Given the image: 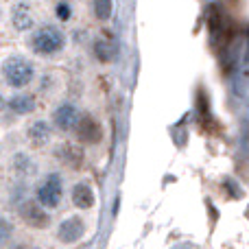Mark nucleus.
<instances>
[{"mask_svg":"<svg viewBox=\"0 0 249 249\" xmlns=\"http://www.w3.org/2000/svg\"><path fill=\"white\" fill-rule=\"evenodd\" d=\"M64 33L57 26H42L31 37V46L37 55H55L64 48Z\"/></svg>","mask_w":249,"mask_h":249,"instance_id":"nucleus-1","label":"nucleus"},{"mask_svg":"<svg viewBox=\"0 0 249 249\" xmlns=\"http://www.w3.org/2000/svg\"><path fill=\"white\" fill-rule=\"evenodd\" d=\"M33 64L26 61L24 57H9L2 64V77L7 79L9 86L24 88L33 81Z\"/></svg>","mask_w":249,"mask_h":249,"instance_id":"nucleus-2","label":"nucleus"},{"mask_svg":"<svg viewBox=\"0 0 249 249\" xmlns=\"http://www.w3.org/2000/svg\"><path fill=\"white\" fill-rule=\"evenodd\" d=\"M64 195V186H61V177L57 173H51L46 179L39 184L37 188V203L46 208H57Z\"/></svg>","mask_w":249,"mask_h":249,"instance_id":"nucleus-3","label":"nucleus"},{"mask_svg":"<svg viewBox=\"0 0 249 249\" xmlns=\"http://www.w3.org/2000/svg\"><path fill=\"white\" fill-rule=\"evenodd\" d=\"M20 216H22V221H24L29 228H35V230H44V228H48V223H51L48 212L35 201L22 203L20 206Z\"/></svg>","mask_w":249,"mask_h":249,"instance_id":"nucleus-4","label":"nucleus"},{"mask_svg":"<svg viewBox=\"0 0 249 249\" xmlns=\"http://www.w3.org/2000/svg\"><path fill=\"white\" fill-rule=\"evenodd\" d=\"M77 136L81 142H86V144H96V142L101 140V124L94 121V118L90 116V114H83V116H79L77 121Z\"/></svg>","mask_w":249,"mask_h":249,"instance_id":"nucleus-5","label":"nucleus"},{"mask_svg":"<svg viewBox=\"0 0 249 249\" xmlns=\"http://www.w3.org/2000/svg\"><path fill=\"white\" fill-rule=\"evenodd\" d=\"M53 121H55V124L61 129V131H68V129H72L74 124H77L79 112H77V107H74L72 103H64V105H59V107L55 109Z\"/></svg>","mask_w":249,"mask_h":249,"instance_id":"nucleus-6","label":"nucleus"},{"mask_svg":"<svg viewBox=\"0 0 249 249\" xmlns=\"http://www.w3.org/2000/svg\"><path fill=\"white\" fill-rule=\"evenodd\" d=\"M83 234V221L79 216H70L57 230V236H59L61 243H77Z\"/></svg>","mask_w":249,"mask_h":249,"instance_id":"nucleus-7","label":"nucleus"},{"mask_svg":"<svg viewBox=\"0 0 249 249\" xmlns=\"http://www.w3.org/2000/svg\"><path fill=\"white\" fill-rule=\"evenodd\" d=\"M57 158L70 168H79L83 164V151L74 144H61L57 149Z\"/></svg>","mask_w":249,"mask_h":249,"instance_id":"nucleus-8","label":"nucleus"},{"mask_svg":"<svg viewBox=\"0 0 249 249\" xmlns=\"http://www.w3.org/2000/svg\"><path fill=\"white\" fill-rule=\"evenodd\" d=\"M11 22L18 31H29L33 26V16H31L29 4H24V2L16 4L11 11Z\"/></svg>","mask_w":249,"mask_h":249,"instance_id":"nucleus-9","label":"nucleus"},{"mask_svg":"<svg viewBox=\"0 0 249 249\" xmlns=\"http://www.w3.org/2000/svg\"><path fill=\"white\" fill-rule=\"evenodd\" d=\"M72 203L81 210H88V208L94 206V193L88 184H77L72 188Z\"/></svg>","mask_w":249,"mask_h":249,"instance_id":"nucleus-10","label":"nucleus"},{"mask_svg":"<svg viewBox=\"0 0 249 249\" xmlns=\"http://www.w3.org/2000/svg\"><path fill=\"white\" fill-rule=\"evenodd\" d=\"M26 136H29V140L33 142L35 146H42L51 140V127H48V123H44V121H35L29 127Z\"/></svg>","mask_w":249,"mask_h":249,"instance_id":"nucleus-11","label":"nucleus"},{"mask_svg":"<svg viewBox=\"0 0 249 249\" xmlns=\"http://www.w3.org/2000/svg\"><path fill=\"white\" fill-rule=\"evenodd\" d=\"M9 107L16 114H31L35 109V99L29 94H18L9 101Z\"/></svg>","mask_w":249,"mask_h":249,"instance_id":"nucleus-12","label":"nucleus"},{"mask_svg":"<svg viewBox=\"0 0 249 249\" xmlns=\"http://www.w3.org/2000/svg\"><path fill=\"white\" fill-rule=\"evenodd\" d=\"M94 16L99 20H109V16H112V0H94Z\"/></svg>","mask_w":249,"mask_h":249,"instance_id":"nucleus-13","label":"nucleus"},{"mask_svg":"<svg viewBox=\"0 0 249 249\" xmlns=\"http://www.w3.org/2000/svg\"><path fill=\"white\" fill-rule=\"evenodd\" d=\"M94 55L99 57L101 61H109V59H112V55H114V48L109 46L107 42H101V39H99V42L94 44Z\"/></svg>","mask_w":249,"mask_h":249,"instance_id":"nucleus-14","label":"nucleus"},{"mask_svg":"<svg viewBox=\"0 0 249 249\" xmlns=\"http://www.w3.org/2000/svg\"><path fill=\"white\" fill-rule=\"evenodd\" d=\"M13 164H16L18 173H31V171H33V162H31V160L26 158V155H22V153H18V155H16Z\"/></svg>","mask_w":249,"mask_h":249,"instance_id":"nucleus-15","label":"nucleus"},{"mask_svg":"<svg viewBox=\"0 0 249 249\" xmlns=\"http://www.w3.org/2000/svg\"><path fill=\"white\" fill-rule=\"evenodd\" d=\"M11 234H13L11 223H9L7 219H0V245H4V243L11 238Z\"/></svg>","mask_w":249,"mask_h":249,"instance_id":"nucleus-16","label":"nucleus"},{"mask_svg":"<svg viewBox=\"0 0 249 249\" xmlns=\"http://www.w3.org/2000/svg\"><path fill=\"white\" fill-rule=\"evenodd\" d=\"M70 16H72V11H70V4H66V2L57 4V18H59V20H70Z\"/></svg>","mask_w":249,"mask_h":249,"instance_id":"nucleus-17","label":"nucleus"},{"mask_svg":"<svg viewBox=\"0 0 249 249\" xmlns=\"http://www.w3.org/2000/svg\"><path fill=\"white\" fill-rule=\"evenodd\" d=\"M4 107V99H2V96H0V109H2Z\"/></svg>","mask_w":249,"mask_h":249,"instance_id":"nucleus-18","label":"nucleus"},{"mask_svg":"<svg viewBox=\"0 0 249 249\" xmlns=\"http://www.w3.org/2000/svg\"><path fill=\"white\" fill-rule=\"evenodd\" d=\"M18 249H35V247H18Z\"/></svg>","mask_w":249,"mask_h":249,"instance_id":"nucleus-19","label":"nucleus"}]
</instances>
